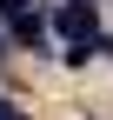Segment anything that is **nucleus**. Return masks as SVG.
Returning a JSON list of instances; mask_svg holds the SVG:
<instances>
[{
    "instance_id": "f03ea898",
    "label": "nucleus",
    "mask_w": 113,
    "mask_h": 120,
    "mask_svg": "<svg viewBox=\"0 0 113 120\" xmlns=\"http://www.w3.org/2000/svg\"><path fill=\"white\" fill-rule=\"evenodd\" d=\"M0 120H20V113H13V100H0Z\"/></svg>"
},
{
    "instance_id": "f257e3e1",
    "label": "nucleus",
    "mask_w": 113,
    "mask_h": 120,
    "mask_svg": "<svg viewBox=\"0 0 113 120\" xmlns=\"http://www.w3.org/2000/svg\"><path fill=\"white\" fill-rule=\"evenodd\" d=\"M40 0H0V20H20V13H33Z\"/></svg>"
},
{
    "instance_id": "7ed1b4c3",
    "label": "nucleus",
    "mask_w": 113,
    "mask_h": 120,
    "mask_svg": "<svg viewBox=\"0 0 113 120\" xmlns=\"http://www.w3.org/2000/svg\"><path fill=\"white\" fill-rule=\"evenodd\" d=\"M0 53H7V40H0Z\"/></svg>"
}]
</instances>
